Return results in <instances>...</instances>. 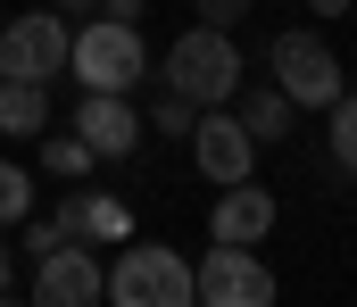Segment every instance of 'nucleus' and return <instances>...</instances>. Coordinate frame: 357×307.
Returning <instances> with one entry per match:
<instances>
[{"mask_svg":"<svg viewBox=\"0 0 357 307\" xmlns=\"http://www.w3.org/2000/svg\"><path fill=\"white\" fill-rule=\"evenodd\" d=\"M167 92H183V100H199V108H225L241 92V42H233L225 25L175 33V50H167Z\"/></svg>","mask_w":357,"mask_h":307,"instance_id":"1","label":"nucleus"},{"mask_svg":"<svg viewBox=\"0 0 357 307\" xmlns=\"http://www.w3.org/2000/svg\"><path fill=\"white\" fill-rule=\"evenodd\" d=\"M108 307H199V291L167 241H125L108 266Z\"/></svg>","mask_w":357,"mask_h":307,"instance_id":"2","label":"nucleus"},{"mask_svg":"<svg viewBox=\"0 0 357 307\" xmlns=\"http://www.w3.org/2000/svg\"><path fill=\"white\" fill-rule=\"evenodd\" d=\"M67 75H75L84 92H142V75H150V50H142V33H133V25L100 17V25H75Z\"/></svg>","mask_w":357,"mask_h":307,"instance_id":"3","label":"nucleus"},{"mask_svg":"<svg viewBox=\"0 0 357 307\" xmlns=\"http://www.w3.org/2000/svg\"><path fill=\"white\" fill-rule=\"evenodd\" d=\"M266 67H274V92H291V108H333L341 92H349L324 33H274Z\"/></svg>","mask_w":357,"mask_h":307,"instance_id":"4","label":"nucleus"},{"mask_svg":"<svg viewBox=\"0 0 357 307\" xmlns=\"http://www.w3.org/2000/svg\"><path fill=\"white\" fill-rule=\"evenodd\" d=\"M67 50H75V25H59L50 8H25V17L0 25V75L50 84V75H67Z\"/></svg>","mask_w":357,"mask_h":307,"instance_id":"5","label":"nucleus"},{"mask_svg":"<svg viewBox=\"0 0 357 307\" xmlns=\"http://www.w3.org/2000/svg\"><path fill=\"white\" fill-rule=\"evenodd\" d=\"M191 291H199V307H274V266L258 249H225L216 241L191 266Z\"/></svg>","mask_w":357,"mask_h":307,"instance_id":"6","label":"nucleus"},{"mask_svg":"<svg viewBox=\"0 0 357 307\" xmlns=\"http://www.w3.org/2000/svg\"><path fill=\"white\" fill-rule=\"evenodd\" d=\"M33 307H100L108 299V266L91 258V241H67L50 258H33Z\"/></svg>","mask_w":357,"mask_h":307,"instance_id":"7","label":"nucleus"},{"mask_svg":"<svg viewBox=\"0 0 357 307\" xmlns=\"http://www.w3.org/2000/svg\"><path fill=\"white\" fill-rule=\"evenodd\" d=\"M191 166H199L208 183H250V175H258L250 125H241L233 108H199V125H191Z\"/></svg>","mask_w":357,"mask_h":307,"instance_id":"8","label":"nucleus"},{"mask_svg":"<svg viewBox=\"0 0 357 307\" xmlns=\"http://www.w3.org/2000/svg\"><path fill=\"white\" fill-rule=\"evenodd\" d=\"M274 233V191L250 175V183H216V207H208V241L225 249H258Z\"/></svg>","mask_w":357,"mask_h":307,"instance_id":"9","label":"nucleus"},{"mask_svg":"<svg viewBox=\"0 0 357 307\" xmlns=\"http://www.w3.org/2000/svg\"><path fill=\"white\" fill-rule=\"evenodd\" d=\"M75 133L91 141V158H133L142 150V108L125 92H84L75 100Z\"/></svg>","mask_w":357,"mask_h":307,"instance_id":"10","label":"nucleus"},{"mask_svg":"<svg viewBox=\"0 0 357 307\" xmlns=\"http://www.w3.org/2000/svg\"><path fill=\"white\" fill-rule=\"evenodd\" d=\"M59 216H67V233H75V241H91V249H100V241H133V207L108 200V191H75Z\"/></svg>","mask_w":357,"mask_h":307,"instance_id":"11","label":"nucleus"},{"mask_svg":"<svg viewBox=\"0 0 357 307\" xmlns=\"http://www.w3.org/2000/svg\"><path fill=\"white\" fill-rule=\"evenodd\" d=\"M42 125H50V92L33 75H0V133L8 141H33Z\"/></svg>","mask_w":357,"mask_h":307,"instance_id":"12","label":"nucleus"},{"mask_svg":"<svg viewBox=\"0 0 357 307\" xmlns=\"http://www.w3.org/2000/svg\"><path fill=\"white\" fill-rule=\"evenodd\" d=\"M241 125H250V141L266 150V141H282L291 133V92H241V108H233Z\"/></svg>","mask_w":357,"mask_h":307,"instance_id":"13","label":"nucleus"},{"mask_svg":"<svg viewBox=\"0 0 357 307\" xmlns=\"http://www.w3.org/2000/svg\"><path fill=\"white\" fill-rule=\"evenodd\" d=\"M191 125H199V100H183V92H158L142 116V133H158V141H191Z\"/></svg>","mask_w":357,"mask_h":307,"instance_id":"14","label":"nucleus"},{"mask_svg":"<svg viewBox=\"0 0 357 307\" xmlns=\"http://www.w3.org/2000/svg\"><path fill=\"white\" fill-rule=\"evenodd\" d=\"M42 166H50L59 183H84L100 158H91V141H84V133H50V141H42Z\"/></svg>","mask_w":357,"mask_h":307,"instance_id":"15","label":"nucleus"},{"mask_svg":"<svg viewBox=\"0 0 357 307\" xmlns=\"http://www.w3.org/2000/svg\"><path fill=\"white\" fill-rule=\"evenodd\" d=\"M33 216V175L17 158H0V224H25Z\"/></svg>","mask_w":357,"mask_h":307,"instance_id":"16","label":"nucleus"},{"mask_svg":"<svg viewBox=\"0 0 357 307\" xmlns=\"http://www.w3.org/2000/svg\"><path fill=\"white\" fill-rule=\"evenodd\" d=\"M333 158L357 175V92H341V100H333Z\"/></svg>","mask_w":357,"mask_h":307,"instance_id":"17","label":"nucleus"},{"mask_svg":"<svg viewBox=\"0 0 357 307\" xmlns=\"http://www.w3.org/2000/svg\"><path fill=\"white\" fill-rule=\"evenodd\" d=\"M75 233H67V216H25V258H50V249H67Z\"/></svg>","mask_w":357,"mask_h":307,"instance_id":"18","label":"nucleus"},{"mask_svg":"<svg viewBox=\"0 0 357 307\" xmlns=\"http://www.w3.org/2000/svg\"><path fill=\"white\" fill-rule=\"evenodd\" d=\"M241 17H250V0H199V25H225V33H233Z\"/></svg>","mask_w":357,"mask_h":307,"instance_id":"19","label":"nucleus"},{"mask_svg":"<svg viewBox=\"0 0 357 307\" xmlns=\"http://www.w3.org/2000/svg\"><path fill=\"white\" fill-rule=\"evenodd\" d=\"M100 17H116V25H142V0H100Z\"/></svg>","mask_w":357,"mask_h":307,"instance_id":"20","label":"nucleus"},{"mask_svg":"<svg viewBox=\"0 0 357 307\" xmlns=\"http://www.w3.org/2000/svg\"><path fill=\"white\" fill-rule=\"evenodd\" d=\"M307 8H316V17H349L357 0H307Z\"/></svg>","mask_w":357,"mask_h":307,"instance_id":"21","label":"nucleus"},{"mask_svg":"<svg viewBox=\"0 0 357 307\" xmlns=\"http://www.w3.org/2000/svg\"><path fill=\"white\" fill-rule=\"evenodd\" d=\"M0 283H17V258H8V233H0Z\"/></svg>","mask_w":357,"mask_h":307,"instance_id":"22","label":"nucleus"},{"mask_svg":"<svg viewBox=\"0 0 357 307\" xmlns=\"http://www.w3.org/2000/svg\"><path fill=\"white\" fill-rule=\"evenodd\" d=\"M0 307H33V299H25V291H8V283H0Z\"/></svg>","mask_w":357,"mask_h":307,"instance_id":"23","label":"nucleus"},{"mask_svg":"<svg viewBox=\"0 0 357 307\" xmlns=\"http://www.w3.org/2000/svg\"><path fill=\"white\" fill-rule=\"evenodd\" d=\"M67 8H100V0H67Z\"/></svg>","mask_w":357,"mask_h":307,"instance_id":"24","label":"nucleus"}]
</instances>
